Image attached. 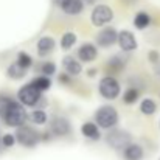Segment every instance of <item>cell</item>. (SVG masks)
I'll use <instances>...</instances> for the list:
<instances>
[{"label": "cell", "instance_id": "6", "mask_svg": "<svg viewBox=\"0 0 160 160\" xmlns=\"http://www.w3.org/2000/svg\"><path fill=\"white\" fill-rule=\"evenodd\" d=\"M39 98H41V92L30 82V84H27V86H23L20 90H19V100L23 103V104H27V106H34L38 101H39Z\"/></svg>", "mask_w": 160, "mask_h": 160}, {"label": "cell", "instance_id": "5", "mask_svg": "<svg viewBox=\"0 0 160 160\" xmlns=\"http://www.w3.org/2000/svg\"><path fill=\"white\" fill-rule=\"evenodd\" d=\"M100 93H101L104 98H107V100L117 98L118 93H120V84H118V81H117L115 78H110V76L104 78V79L100 82Z\"/></svg>", "mask_w": 160, "mask_h": 160}, {"label": "cell", "instance_id": "16", "mask_svg": "<svg viewBox=\"0 0 160 160\" xmlns=\"http://www.w3.org/2000/svg\"><path fill=\"white\" fill-rule=\"evenodd\" d=\"M54 48V41L52 38H41V41L38 42V50L39 54H48Z\"/></svg>", "mask_w": 160, "mask_h": 160}, {"label": "cell", "instance_id": "29", "mask_svg": "<svg viewBox=\"0 0 160 160\" xmlns=\"http://www.w3.org/2000/svg\"><path fill=\"white\" fill-rule=\"evenodd\" d=\"M61 81L62 82H68V76L67 75H61Z\"/></svg>", "mask_w": 160, "mask_h": 160}, {"label": "cell", "instance_id": "27", "mask_svg": "<svg viewBox=\"0 0 160 160\" xmlns=\"http://www.w3.org/2000/svg\"><path fill=\"white\" fill-rule=\"evenodd\" d=\"M149 59H151V61H157V59H159V53H157V52H151V53H149Z\"/></svg>", "mask_w": 160, "mask_h": 160}, {"label": "cell", "instance_id": "13", "mask_svg": "<svg viewBox=\"0 0 160 160\" xmlns=\"http://www.w3.org/2000/svg\"><path fill=\"white\" fill-rule=\"evenodd\" d=\"M84 8V3L82 0H67L64 5H62V9L67 12V14H79Z\"/></svg>", "mask_w": 160, "mask_h": 160}, {"label": "cell", "instance_id": "7", "mask_svg": "<svg viewBox=\"0 0 160 160\" xmlns=\"http://www.w3.org/2000/svg\"><path fill=\"white\" fill-rule=\"evenodd\" d=\"M107 143L113 148V149H126L129 146L131 142V135L124 131H113L107 135Z\"/></svg>", "mask_w": 160, "mask_h": 160}, {"label": "cell", "instance_id": "24", "mask_svg": "<svg viewBox=\"0 0 160 160\" xmlns=\"http://www.w3.org/2000/svg\"><path fill=\"white\" fill-rule=\"evenodd\" d=\"M17 64L19 65H22L23 68H28L30 65H31V58L28 56L27 53H19V58H17Z\"/></svg>", "mask_w": 160, "mask_h": 160}, {"label": "cell", "instance_id": "15", "mask_svg": "<svg viewBox=\"0 0 160 160\" xmlns=\"http://www.w3.org/2000/svg\"><path fill=\"white\" fill-rule=\"evenodd\" d=\"M62 62H64L65 70H67L70 75H78V73H81V65H79V62H78L75 58L67 56V58H64Z\"/></svg>", "mask_w": 160, "mask_h": 160}, {"label": "cell", "instance_id": "1", "mask_svg": "<svg viewBox=\"0 0 160 160\" xmlns=\"http://www.w3.org/2000/svg\"><path fill=\"white\" fill-rule=\"evenodd\" d=\"M3 117H5V123L6 124H9V126H22L23 121L27 120V112L19 103L12 101V103H9L3 109Z\"/></svg>", "mask_w": 160, "mask_h": 160}, {"label": "cell", "instance_id": "9", "mask_svg": "<svg viewBox=\"0 0 160 160\" xmlns=\"http://www.w3.org/2000/svg\"><path fill=\"white\" fill-rule=\"evenodd\" d=\"M118 44H120L121 50H124V52H132V50L137 48L135 36L131 31H121L118 34Z\"/></svg>", "mask_w": 160, "mask_h": 160}, {"label": "cell", "instance_id": "11", "mask_svg": "<svg viewBox=\"0 0 160 160\" xmlns=\"http://www.w3.org/2000/svg\"><path fill=\"white\" fill-rule=\"evenodd\" d=\"M124 160H142L143 159V149L138 145H129L124 149Z\"/></svg>", "mask_w": 160, "mask_h": 160}, {"label": "cell", "instance_id": "12", "mask_svg": "<svg viewBox=\"0 0 160 160\" xmlns=\"http://www.w3.org/2000/svg\"><path fill=\"white\" fill-rule=\"evenodd\" d=\"M52 131L56 135H65L70 132V123L64 118H58L52 123Z\"/></svg>", "mask_w": 160, "mask_h": 160}, {"label": "cell", "instance_id": "22", "mask_svg": "<svg viewBox=\"0 0 160 160\" xmlns=\"http://www.w3.org/2000/svg\"><path fill=\"white\" fill-rule=\"evenodd\" d=\"M31 84H33L39 92H44V90H47V89L50 87V79L45 78V76H42V78H36Z\"/></svg>", "mask_w": 160, "mask_h": 160}, {"label": "cell", "instance_id": "19", "mask_svg": "<svg viewBox=\"0 0 160 160\" xmlns=\"http://www.w3.org/2000/svg\"><path fill=\"white\" fill-rule=\"evenodd\" d=\"M156 103L152 101V100H149V98H146V100H143L142 101V106H140V110L145 113V115H152L154 112H156Z\"/></svg>", "mask_w": 160, "mask_h": 160}, {"label": "cell", "instance_id": "25", "mask_svg": "<svg viewBox=\"0 0 160 160\" xmlns=\"http://www.w3.org/2000/svg\"><path fill=\"white\" fill-rule=\"evenodd\" d=\"M2 143H3V146L9 148V146H12V145L16 143V137L11 135V134H5L3 138H2Z\"/></svg>", "mask_w": 160, "mask_h": 160}, {"label": "cell", "instance_id": "18", "mask_svg": "<svg viewBox=\"0 0 160 160\" xmlns=\"http://www.w3.org/2000/svg\"><path fill=\"white\" fill-rule=\"evenodd\" d=\"M25 72H27V68H23V67L19 65L17 62H14V64L9 65V68H8V75H9L11 78H14V79L22 78V76L25 75Z\"/></svg>", "mask_w": 160, "mask_h": 160}, {"label": "cell", "instance_id": "3", "mask_svg": "<svg viewBox=\"0 0 160 160\" xmlns=\"http://www.w3.org/2000/svg\"><path fill=\"white\" fill-rule=\"evenodd\" d=\"M16 140L23 146H34L41 140V135L33 128H19L16 134Z\"/></svg>", "mask_w": 160, "mask_h": 160}, {"label": "cell", "instance_id": "4", "mask_svg": "<svg viewBox=\"0 0 160 160\" xmlns=\"http://www.w3.org/2000/svg\"><path fill=\"white\" fill-rule=\"evenodd\" d=\"M112 17H113V12L107 5H98L92 11V22L97 27H103V25L109 23L112 20Z\"/></svg>", "mask_w": 160, "mask_h": 160}, {"label": "cell", "instance_id": "14", "mask_svg": "<svg viewBox=\"0 0 160 160\" xmlns=\"http://www.w3.org/2000/svg\"><path fill=\"white\" fill-rule=\"evenodd\" d=\"M81 131H82L84 137H87L90 140H100V131H98L95 123H84Z\"/></svg>", "mask_w": 160, "mask_h": 160}, {"label": "cell", "instance_id": "21", "mask_svg": "<svg viewBox=\"0 0 160 160\" xmlns=\"http://www.w3.org/2000/svg\"><path fill=\"white\" fill-rule=\"evenodd\" d=\"M30 118H31V121L36 123V124H44V123L47 121V113L39 109V110L31 112V113H30Z\"/></svg>", "mask_w": 160, "mask_h": 160}, {"label": "cell", "instance_id": "20", "mask_svg": "<svg viewBox=\"0 0 160 160\" xmlns=\"http://www.w3.org/2000/svg\"><path fill=\"white\" fill-rule=\"evenodd\" d=\"M75 42H76V36H75L73 33H65V34L62 36L61 47H62L64 50H68L72 45H75Z\"/></svg>", "mask_w": 160, "mask_h": 160}, {"label": "cell", "instance_id": "23", "mask_svg": "<svg viewBox=\"0 0 160 160\" xmlns=\"http://www.w3.org/2000/svg\"><path fill=\"white\" fill-rule=\"evenodd\" d=\"M137 98H138V90H135V89H128V90L124 92V97H123V100H124L126 104L135 103Z\"/></svg>", "mask_w": 160, "mask_h": 160}, {"label": "cell", "instance_id": "10", "mask_svg": "<svg viewBox=\"0 0 160 160\" xmlns=\"http://www.w3.org/2000/svg\"><path fill=\"white\" fill-rule=\"evenodd\" d=\"M97 48H95V45H92V44H84V45H81L79 48H78V56H79V59L81 61H84V62H90V61H93L95 58H97Z\"/></svg>", "mask_w": 160, "mask_h": 160}, {"label": "cell", "instance_id": "17", "mask_svg": "<svg viewBox=\"0 0 160 160\" xmlns=\"http://www.w3.org/2000/svg\"><path fill=\"white\" fill-rule=\"evenodd\" d=\"M149 22H151V19H149V16H148L146 12H138V14L135 16V19H134V25H135L137 28H140V30L146 28V27L149 25Z\"/></svg>", "mask_w": 160, "mask_h": 160}, {"label": "cell", "instance_id": "2", "mask_svg": "<svg viewBox=\"0 0 160 160\" xmlns=\"http://www.w3.org/2000/svg\"><path fill=\"white\" fill-rule=\"evenodd\" d=\"M95 118H97V123H98L100 128L109 129V128H112V126L117 124V121H118V113H117V110H115L113 107L103 106L97 110Z\"/></svg>", "mask_w": 160, "mask_h": 160}, {"label": "cell", "instance_id": "26", "mask_svg": "<svg viewBox=\"0 0 160 160\" xmlns=\"http://www.w3.org/2000/svg\"><path fill=\"white\" fill-rule=\"evenodd\" d=\"M54 72H56V67H54L53 62H45L42 65V73L44 75H53Z\"/></svg>", "mask_w": 160, "mask_h": 160}, {"label": "cell", "instance_id": "28", "mask_svg": "<svg viewBox=\"0 0 160 160\" xmlns=\"http://www.w3.org/2000/svg\"><path fill=\"white\" fill-rule=\"evenodd\" d=\"M53 2L56 3V5H58V6H61V8H62V5H64L67 0H53Z\"/></svg>", "mask_w": 160, "mask_h": 160}, {"label": "cell", "instance_id": "8", "mask_svg": "<svg viewBox=\"0 0 160 160\" xmlns=\"http://www.w3.org/2000/svg\"><path fill=\"white\" fill-rule=\"evenodd\" d=\"M115 41H118V33L113 28H104L97 36V42L101 47H110L115 44Z\"/></svg>", "mask_w": 160, "mask_h": 160}]
</instances>
